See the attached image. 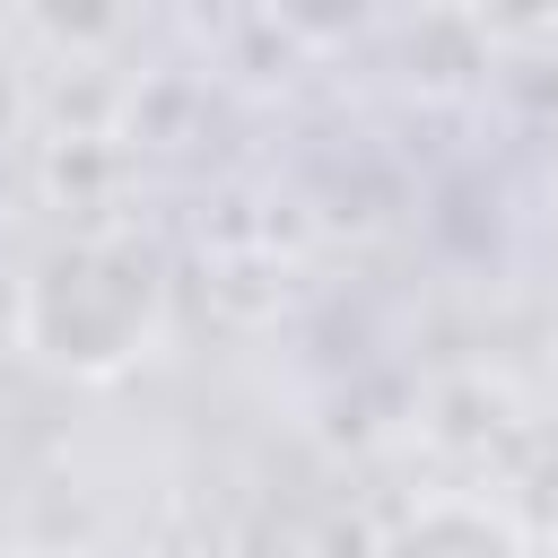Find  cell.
<instances>
[{"mask_svg":"<svg viewBox=\"0 0 558 558\" xmlns=\"http://www.w3.org/2000/svg\"><path fill=\"white\" fill-rule=\"evenodd\" d=\"M157 314H166V279L140 235H61L17 279V349L70 384L122 375L157 340Z\"/></svg>","mask_w":558,"mask_h":558,"instance_id":"cell-1","label":"cell"},{"mask_svg":"<svg viewBox=\"0 0 558 558\" xmlns=\"http://www.w3.org/2000/svg\"><path fill=\"white\" fill-rule=\"evenodd\" d=\"M375 558H532V541L488 497H427L375 541Z\"/></svg>","mask_w":558,"mask_h":558,"instance_id":"cell-2","label":"cell"},{"mask_svg":"<svg viewBox=\"0 0 558 558\" xmlns=\"http://www.w3.org/2000/svg\"><path fill=\"white\" fill-rule=\"evenodd\" d=\"M17 558H96V549H17Z\"/></svg>","mask_w":558,"mask_h":558,"instance_id":"cell-3","label":"cell"}]
</instances>
